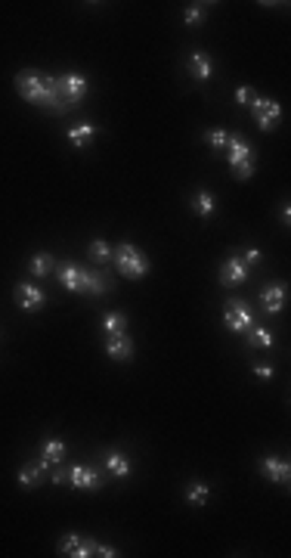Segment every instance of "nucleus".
<instances>
[{"label":"nucleus","mask_w":291,"mask_h":558,"mask_svg":"<svg viewBox=\"0 0 291 558\" xmlns=\"http://www.w3.org/2000/svg\"><path fill=\"white\" fill-rule=\"evenodd\" d=\"M16 93H19L22 100L34 102V106L50 109L53 115H65L68 112L62 93H59V78H50V75L38 72V68H22V72H16Z\"/></svg>","instance_id":"nucleus-1"},{"label":"nucleus","mask_w":291,"mask_h":558,"mask_svg":"<svg viewBox=\"0 0 291 558\" xmlns=\"http://www.w3.org/2000/svg\"><path fill=\"white\" fill-rule=\"evenodd\" d=\"M56 277H59V286L68 291H78V295H106L109 291L106 277H99L97 270L78 267V264H62Z\"/></svg>","instance_id":"nucleus-2"},{"label":"nucleus","mask_w":291,"mask_h":558,"mask_svg":"<svg viewBox=\"0 0 291 558\" xmlns=\"http://www.w3.org/2000/svg\"><path fill=\"white\" fill-rule=\"evenodd\" d=\"M112 261H115L118 273H121V277H127V279H143L146 273L152 270L149 257H146L143 248L133 245V242H121L118 248H112Z\"/></svg>","instance_id":"nucleus-3"},{"label":"nucleus","mask_w":291,"mask_h":558,"mask_svg":"<svg viewBox=\"0 0 291 558\" xmlns=\"http://www.w3.org/2000/svg\"><path fill=\"white\" fill-rule=\"evenodd\" d=\"M226 161L229 168H233L236 180H251L254 177V146L242 140V136L229 134L226 140Z\"/></svg>","instance_id":"nucleus-4"},{"label":"nucleus","mask_w":291,"mask_h":558,"mask_svg":"<svg viewBox=\"0 0 291 558\" xmlns=\"http://www.w3.org/2000/svg\"><path fill=\"white\" fill-rule=\"evenodd\" d=\"M248 109H251L258 127H260V131H267V134L276 131L279 122H282V106L276 100H270V97H254L251 102H248Z\"/></svg>","instance_id":"nucleus-5"},{"label":"nucleus","mask_w":291,"mask_h":558,"mask_svg":"<svg viewBox=\"0 0 291 558\" xmlns=\"http://www.w3.org/2000/svg\"><path fill=\"white\" fill-rule=\"evenodd\" d=\"M224 323H226L229 332L242 335V332H248L254 326V311L248 307V301H242V298H233L229 307H226V313H224Z\"/></svg>","instance_id":"nucleus-6"},{"label":"nucleus","mask_w":291,"mask_h":558,"mask_svg":"<svg viewBox=\"0 0 291 558\" xmlns=\"http://www.w3.org/2000/svg\"><path fill=\"white\" fill-rule=\"evenodd\" d=\"M97 549H99V543L93 537L65 534L59 540V555H65V558H90V555H97Z\"/></svg>","instance_id":"nucleus-7"},{"label":"nucleus","mask_w":291,"mask_h":558,"mask_svg":"<svg viewBox=\"0 0 291 558\" xmlns=\"http://www.w3.org/2000/svg\"><path fill=\"white\" fill-rule=\"evenodd\" d=\"M59 93H62L65 106H81L84 97H87V78H84L81 72H68L59 78Z\"/></svg>","instance_id":"nucleus-8"},{"label":"nucleus","mask_w":291,"mask_h":558,"mask_svg":"<svg viewBox=\"0 0 291 558\" xmlns=\"http://www.w3.org/2000/svg\"><path fill=\"white\" fill-rule=\"evenodd\" d=\"M68 484H72L75 490H99L102 478H99V471L93 466H81V462H75V466L68 468Z\"/></svg>","instance_id":"nucleus-9"},{"label":"nucleus","mask_w":291,"mask_h":558,"mask_svg":"<svg viewBox=\"0 0 291 558\" xmlns=\"http://www.w3.org/2000/svg\"><path fill=\"white\" fill-rule=\"evenodd\" d=\"M16 304H19L25 313H34L47 304V291L40 286H34V282H22V286H16Z\"/></svg>","instance_id":"nucleus-10"},{"label":"nucleus","mask_w":291,"mask_h":558,"mask_svg":"<svg viewBox=\"0 0 291 558\" xmlns=\"http://www.w3.org/2000/svg\"><path fill=\"white\" fill-rule=\"evenodd\" d=\"M47 468L50 462L47 459H38V462H28V466L19 468V475H16V481H19L22 490H34V487H40L47 481Z\"/></svg>","instance_id":"nucleus-11"},{"label":"nucleus","mask_w":291,"mask_h":558,"mask_svg":"<svg viewBox=\"0 0 291 558\" xmlns=\"http://www.w3.org/2000/svg\"><path fill=\"white\" fill-rule=\"evenodd\" d=\"M288 301V286L285 282H273V286H263L260 289V307L267 313H279L282 307Z\"/></svg>","instance_id":"nucleus-12"},{"label":"nucleus","mask_w":291,"mask_h":558,"mask_svg":"<svg viewBox=\"0 0 291 558\" xmlns=\"http://www.w3.org/2000/svg\"><path fill=\"white\" fill-rule=\"evenodd\" d=\"M248 279V264L242 261L238 254H233L229 261H224V267H220V282H224L226 289H236L242 286V282Z\"/></svg>","instance_id":"nucleus-13"},{"label":"nucleus","mask_w":291,"mask_h":558,"mask_svg":"<svg viewBox=\"0 0 291 558\" xmlns=\"http://www.w3.org/2000/svg\"><path fill=\"white\" fill-rule=\"evenodd\" d=\"M106 354L115 360V363H127V360H133V341L131 335H109L106 338Z\"/></svg>","instance_id":"nucleus-14"},{"label":"nucleus","mask_w":291,"mask_h":558,"mask_svg":"<svg viewBox=\"0 0 291 558\" xmlns=\"http://www.w3.org/2000/svg\"><path fill=\"white\" fill-rule=\"evenodd\" d=\"M260 471H263V478H267V481H273V484H288V478H291L288 459H276V456H263L260 459Z\"/></svg>","instance_id":"nucleus-15"},{"label":"nucleus","mask_w":291,"mask_h":558,"mask_svg":"<svg viewBox=\"0 0 291 558\" xmlns=\"http://www.w3.org/2000/svg\"><path fill=\"white\" fill-rule=\"evenodd\" d=\"M186 72H190L195 81H211V75H214L211 56L204 53V50H195V53H190V59H186Z\"/></svg>","instance_id":"nucleus-16"},{"label":"nucleus","mask_w":291,"mask_h":558,"mask_svg":"<svg viewBox=\"0 0 291 558\" xmlns=\"http://www.w3.org/2000/svg\"><path fill=\"white\" fill-rule=\"evenodd\" d=\"M99 134V127L93 124V122H78V124H72L65 131V136H68V143L75 146V149H87V146L93 143V136Z\"/></svg>","instance_id":"nucleus-17"},{"label":"nucleus","mask_w":291,"mask_h":558,"mask_svg":"<svg viewBox=\"0 0 291 558\" xmlns=\"http://www.w3.org/2000/svg\"><path fill=\"white\" fill-rule=\"evenodd\" d=\"M106 468H109V475L112 478H131V471H133V462H131V456L127 453H121V450H109V456H106Z\"/></svg>","instance_id":"nucleus-18"},{"label":"nucleus","mask_w":291,"mask_h":558,"mask_svg":"<svg viewBox=\"0 0 291 558\" xmlns=\"http://www.w3.org/2000/svg\"><path fill=\"white\" fill-rule=\"evenodd\" d=\"M65 453H68V446L62 437H47V441L40 444V459H47L50 466H59V462L65 459Z\"/></svg>","instance_id":"nucleus-19"},{"label":"nucleus","mask_w":291,"mask_h":558,"mask_svg":"<svg viewBox=\"0 0 291 558\" xmlns=\"http://www.w3.org/2000/svg\"><path fill=\"white\" fill-rule=\"evenodd\" d=\"M53 267H56V257L50 252H34L31 261H28V273H31V277H38V279L50 277V270H53Z\"/></svg>","instance_id":"nucleus-20"},{"label":"nucleus","mask_w":291,"mask_h":558,"mask_svg":"<svg viewBox=\"0 0 291 558\" xmlns=\"http://www.w3.org/2000/svg\"><path fill=\"white\" fill-rule=\"evenodd\" d=\"M192 211L199 214V218H211V214L217 211V195L211 190H199L192 195Z\"/></svg>","instance_id":"nucleus-21"},{"label":"nucleus","mask_w":291,"mask_h":558,"mask_svg":"<svg viewBox=\"0 0 291 558\" xmlns=\"http://www.w3.org/2000/svg\"><path fill=\"white\" fill-rule=\"evenodd\" d=\"M99 329L106 332V338H109V335H124V332H127V316L118 313V311H109V313L99 320Z\"/></svg>","instance_id":"nucleus-22"},{"label":"nucleus","mask_w":291,"mask_h":558,"mask_svg":"<svg viewBox=\"0 0 291 558\" xmlns=\"http://www.w3.org/2000/svg\"><path fill=\"white\" fill-rule=\"evenodd\" d=\"M208 500H211V487L204 484V481H192V484L186 487V503L195 505V509H202Z\"/></svg>","instance_id":"nucleus-23"},{"label":"nucleus","mask_w":291,"mask_h":558,"mask_svg":"<svg viewBox=\"0 0 291 558\" xmlns=\"http://www.w3.org/2000/svg\"><path fill=\"white\" fill-rule=\"evenodd\" d=\"M273 345H276V338H273L267 326H251L248 329V348H273Z\"/></svg>","instance_id":"nucleus-24"},{"label":"nucleus","mask_w":291,"mask_h":558,"mask_svg":"<svg viewBox=\"0 0 291 558\" xmlns=\"http://www.w3.org/2000/svg\"><path fill=\"white\" fill-rule=\"evenodd\" d=\"M226 140H229V131H224V127H208V131H204V143H208L214 152H224Z\"/></svg>","instance_id":"nucleus-25"},{"label":"nucleus","mask_w":291,"mask_h":558,"mask_svg":"<svg viewBox=\"0 0 291 558\" xmlns=\"http://www.w3.org/2000/svg\"><path fill=\"white\" fill-rule=\"evenodd\" d=\"M90 261L109 264V261H112V245H109L106 239H93V242H90Z\"/></svg>","instance_id":"nucleus-26"},{"label":"nucleus","mask_w":291,"mask_h":558,"mask_svg":"<svg viewBox=\"0 0 291 558\" xmlns=\"http://www.w3.org/2000/svg\"><path fill=\"white\" fill-rule=\"evenodd\" d=\"M204 16H208L204 4H190V6H186V13H183V22H186V25H202Z\"/></svg>","instance_id":"nucleus-27"},{"label":"nucleus","mask_w":291,"mask_h":558,"mask_svg":"<svg viewBox=\"0 0 291 558\" xmlns=\"http://www.w3.org/2000/svg\"><path fill=\"white\" fill-rule=\"evenodd\" d=\"M238 257H242V261L248 264V270H251V267H254V264H260V257H263V252H260V248H245V252H242V254H238Z\"/></svg>","instance_id":"nucleus-28"},{"label":"nucleus","mask_w":291,"mask_h":558,"mask_svg":"<svg viewBox=\"0 0 291 558\" xmlns=\"http://www.w3.org/2000/svg\"><path fill=\"white\" fill-rule=\"evenodd\" d=\"M254 97H258V93H254L251 87H236V102H238V106H248Z\"/></svg>","instance_id":"nucleus-29"},{"label":"nucleus","mask_w":291,"mask_h":558,"mask_svg":"<svg viewBox=\"0 0 291 558\" xmlns=\"http://www.w3.org/2000/svg\"><path fill=\"white\" fill-rule=\"evenodd\" d=\"M254 375H258L260 382H270L273 379V366L270 363H258V366H254Z\"/></svg>","instance_id":"nucleus-30"},{"label":"nucleus","mask_w":291,"mask_h":558,"mask_svg":"<svg viewBox=\"0 0 291 558\" xmlns=\"http://www.w3.org/2000/svg\"><path fill=\"white\" fill-rule=\"evenodd\" d=\"M97 555H102V558H115V555H118V549H115V546H109V543H99Z\"/></svg>","instance_id":"nucleus-31"},{"label":"nucleus","mask_w":291,"mask_h":558,"mask_svg":"<svg viewBox=\"0 0 291 558\" xmlns=\"http://www.w3.org/2000/svg\"><path fill=\"white\" fill-rule=\"evenodd\" d=\"M50 481H53V484H68V468H56Z\"/></svg>","instance_id":"nucleus-32"},{"label":"nucleus","mask_w":291,"mask_h":558,"mask_svg":"<svg viewBox=\"0 0 291 558\" xmlns=\"http://www.w3.org/2000/svg\"><path fill=\"white\" fill-rule=\"evenodd\" d=\"M279 218H282V227H288V223H291V208H288V202H282Z\"/></svg>","instance_id":"nucleus-33"}]
</instances>
